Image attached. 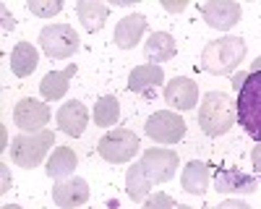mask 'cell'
<instances>
[{"label":"cell","mask_w":261,"mask_h":209,"mask_svg":"<svg viewBox=\"0 0 261 209\" xmlns=\"http://www.w3.org/2000/svg\"><path fill=\"white\" fill-rule=\"evenodd\" d=\"M144 209H175V201H172L165 191H157V194H149L146 196Z\"/></svg>","instance_id":"26"},{"label":"cell","mask_w":261,"mask_h":209,"mask_svg":"<svg viewBox=\"0 0 261 209\" xmlns=\"http://www.w3.org/2000/svg\"><path fill=\"white\" fill-rule=\"evenodd\" d=\"M251 160H253V167H256V173H261V141H256L253 152H251Z\"/></svg>","instance_id":"28"},{"label":"cell","mask_w":261,"mask_h":209,"mask_svg":"<svg viewBox=\"0 0 261 209\" xmlns=\"http://www.w3.org/2000/svg\"><path fill=\"white\" fill-rule=\"evenodd\" d=\"M258 175H261V173H258Z\"/></svg>","instance_id":"35"},{"label":"cell","mask_w":261,"mask_h":209,"mask_svg":"<svg viewBox=\"0 0 261 209\" xmlns=\"http://www.w3.org/2000/svg\"><path fill=\"white\" fill-rule=\"evenodd\" d=\"M97 152L102 160L113 162V165H123L128 160H134L139 152V136L128 128H115L107 131L99 141H97Z\"/></svg>","instance_id":"6"},{"label":"cell","mask_w":261,"mask_h":209,"mask_svg":"<svg viewBox=\"0 0 261 209\" xmlns=\"http://www.w3.org/2000/svg\"><path fill=\"white\" fill-rule=\"evenodd\" d=\"M144 131L157 144H178L186 136V120L175 110H157L149 115Z\"/></svg>","instance_id":"7"},{"label":"cell","mask_w":261,"mask_h":209,"mask_svg":"<svg viewBox=\"0 0 261 209\" xmlns=\"http://www.w3.org/2000/svg\"><path fill=\"white\" fill-rule=\"evenodd\" d=\"M13 123H16L24 134L45 131V125L50 123V108H47L42 99L24 97V99H18L16 108H13Z\"/></svg>","instance_id":"9"},{"label":"cell","mask_w":261,"mask_h":209,"mask_svg":"<svg viewBox=\"0 0 261 209\" xmlns=\"http://www.w3.org/2000/svg\"><path fill=\"white\" fill-rule=\"evenodd\" d=\"M55 120H58V128H60L65 136L79 139V136L86 131V125H89V113H86L84 102L68 99V102L60 104V110H58Z\"/></svg>","instance_id":"14"},{"label":"cell","mask_w":261,"mask_h":209,"mask_svg":"<svg viewBox=\"0 0 261 209\" xmlns=\"http://www.w3.org/2000/svg\"><path fill=\"white\" fill-rule=\"evenodd\" d=\"M53 201L60 209H76V206L89 201V183H86L84 178H79V175L58 180L53 186Z\"/></svg>","instance_id":"13"},{"label":"cell","mask_w":261,"mask_h":209,"mask_svg":"<svg viewBox=\"0 0 261 209\" xmlns=\"http://www.w3.org/2000/svg\"><path fill=\"white\" fill-rule=\"evenodd\" d=\"M39 47L50 60H65L79 53L81 42L71 24H47L39 32Z\"/></svg>","instance_id":"5"},{"label":"cell","mask_w":261,"mask_h":209,"mask_svg":"<svg viewBox=\"0 0 261 209\" xmlns=\"http://www.w3.org/2000/svg\"><path fill=\"white\" fill-rule=\"evenodd\" d=\"M246 76H248V73H235V76H232V89H235V92H238V89L243 87V81H246Z\"/></svg>","instance_id":"30"},{"label":"cell","mask_w":261,"mask_h":209,"mask_svg":"<svg viewBox=\"0 0 261 209\" xmlns=\"http://www.w3.org/2000/svg\"><path fill=\"white\" fill-rule=\"evenodd\" d=\"M125 191H128V196L134 201H146V196L151 191V180L146 178L141 162L128 167V173H125Z\"/></svg>","instance_id":"23"},{"label":"cell","mask_w":261,"mask_h":209,"mask_svg":"<svg viewBox=\"0 0 261 209\" xmlns=\"http://www.w3.org/2000/svg\"><path fill=\"white\" fill-rule=\"evenodd\" d=\"M165 8H167V11H172V13H178V11H183V8H186V0H178V3H165Z\"/></svg>","instance_id":"31"},{"label":"cell","mask_w":261,"mask_h":209,"mask_svg":"<svg viewBox=\"0 0 261 209\" xmlns=\"http://www.w3.org/2000/svg\"><path fill=\"white\" fill-rule=\"evenodd\" d=\"M209 180H212V170H209L206 162L191 160V162L183 167V175H180L183 191H188V194H193V196H201L206 188H209Z\"/></svg>","instance_id":"18"},{"label":"cell","mask_w":261,"mask_h":209,"mask_svg":"<svg viewBox=\"0 0 261 209\" xmlns=\"http://www.w3.org/2000/svg\"><path fill=\"white\" fill-rule=\"evenodd\" d=\"M235 110H238V123L243 125V131L261 141V71L246 76L243 87L238 89L235 99Z\"/></svg>","instance_id":"3"},{"label":"cell","mask_w":261,"mask_h":209,"mask_svg":"<svg viewBox=\"0 0 261 209\" xmlns=\"http://www.w3.org/2000/svg\"><path fill=\"white\" fill-rule=\"evenodd\" d=\"M214 209H253V206H248V204L241 201V199H227V201H220Z\"/></svg>","instance_id":"27"},{"label":"cell","mask_w":261,"mask_h":209,"mask_svg":"<svg viewBox=\"0 0 261 209\" xmlns=\"http://www.w3.org/2000/svg\"><path fill=\"white\" fill-rule=\"evenodd\" d=\"M76 71H79L76 63H68V68H65V71H50L45 79H42V84H39L42 97H45L47 102H55V99L65 97V92H68V87H71L68 81H71V76H76Z\"/></svg>","instance_id":"19"},{"label":"cell","mask_w":261,"mask_h":209,"mask_svg":"<svg viewBox=\"0 0 261 209\" xmlns=\"http://www.w3.org/2000/svg\"><path fill=\"white\" fill-rule=\"evenodd\" d=\"M118 118H120V102H118V97H113V94L99 97L97 104H94V123L102 125V128H110V125L118 123Z\"/></svg>","instance_id":"24"},{"label":"cell","mask_w":261,"mask_h":209,"mask_svg":"<svg viewBox=\"0 0 261 209\" xmlns=\"http://www.w3.org/2000/svg\"><path fill=\"white\" fill-rule=\"evenodd\" d=\"M76 152L71 149V146H55L50 160H47V167L45 173L55 180H65V178H73V170H76Z\"/></svg>","instance_id":"20"},{"label":"cell","mask_w":261,"mask_h":209,"mask_svg":"<svg viewBox=\"0 0 261 209\" xmlns=\"http://www.w3.org/2000/svg\"><path fill=\"white\" fill-rule=\"evenodd\" d=\"M13 27H16V24H13V16H8V11L3 8V29H6V32H13Z\"/></svg>","instance_id":"29"},{"label":"cell","mask_w":261,"mask_h":209,"mask_svg":"<svg viewBox=\"0 0 261 209\" xmlns=\"http://www.w3.org/2000/svg\"><path fill=\"white\" fill-rule=\"evenodd\" d=\"M144 32H146V16L144 13H130V16L118 21L113 42L120 50H130V47H136V42L144 37Z\"/></svg>","instance_id":"15"},{"label":"cell","mask_w":261,"mask_h":209,"mask_svg":"<svg viewBox=\"0 0 261 209\" xmlns=\"http://www.w3.org/2000/svg\"><path fill=\"white\" fill-rule=\"evenodd\" d=\"M39 66V53L32 42H18V45L11 50V71L24 79V76H32Z\"/></svg>","instance_id":"21"},{"label":"cell","mask_w":261,"mask_h":209,"mask_svg":"<svg viewBox=\"0 0 261 209\" xmlns=\"http://www.w3.org/2000/svg\"><path fill=\"white\" fill-rule=\"evenodd\" d=\"M201 16L204 21L212 27V29H220V32H227L232 29L238 21H241L243 11L235 0H209V3L201 6Z\"/></svg>","instance_id":"11"},{"label":"cell","mask_w":261,"mask_h":209,"mask_svg":"<svg viewBox=\"0 0 261 209\" xmlns=\"http://www.w3.org/2000/svg\"><path fill=\"white\" fill-rule=\"evenodd\" d=\"M165 102L175 113L193 110L199 104V87H196V81L188 76H175L170 84H165Z\"/></svg>","instance_id":"10"},{"label":"cell","mask_w":261,"mask_h":209,"mask_svg":"<svg viewBox=\"0 0 261 209\" xmlns=\"http://www.w3.org/2000/svg\"><path fill=\"white\" fill-rule=\"evenodd\" d=\"M76 13H79L81 27H84L86 32H92V34H94V32H99V29L105 27L110 8H107L105 3H99V0H79Z\"/></svg>","instance_id":"22"},{"label":"cell","mask_w":261,"mask_h":209,"mask_svg":"<svg viewBox=\"0 0 261 209\" xmlns=\"http://www.w3.org/2000/svg\"><path fill=\"white\" fill-rule=\"evenodd\" d=\"M0 209H21V206H18V204H3Z\"/></svg>","instance_id":"33"},{"label":"cell","mask_w":261,"mask_h":209,"mask_svg":"<svg viewBox=\"0 0 261 209\" xmlns=\"http://www.w3.org/2000/svg\"><path fill=\"white\" fill-rule=\"evenodd\" d=\"M55 144V134L50 128L45 131H37V134H18L13 141H11V160L18 165V167H39L45 154L50 152V146Z\"/></svg>","instance_id":"4"},{"label":"cell","mask_w":261,"mask_h":209,"mask_svg":"<svg viewBox=\"0 0 261 209\" xmlns=\"http://www.w3.org/2000/svg\"><path fill=\"white\" fill-rule=\"evenodd\" d=\"M258 71H261V55H258V58L251 63V73H258Z\"/></svg>","instance_id":"32"},{"label":"cell","mask_w":261,"mask_h":209,"mask_svg":"<svg viewBox=\"0 0 261 209\" xmlns=\"http://www.w3.org/2000/svg\"><path fill=\"white\" fill-rule=\"evenodd\" d=\"M246 50L248 47L241 37L227 34L220 39H212L201 50V68L214 76H230L246 60Z\"/></svg>","instance_id":"1"},{"label":"cell","mask_w":261,"mask_h":209,"mask_svg":"<svg viewBox=\"0 0 261 209\" xmlns=\"http://www.w3.org/2000/svg\"><path fill=\"white\" fill-rule=\"evenodd\" d=\"M175 53H178V42L172 39V34H167V32L149 34L146 45H144V55H146V60L151 63V66H160V63L175 58Z\"/></svg>","instance_id":"17"},{"label":"cell","mask_w":261,"mask_h":209,"mask_svg":"<svg viewBox=\"0 0 261 209\" xmlns=\"http://www.w3.org/2000/svg\"><path fill=\"white\" fill-rule=\"evenodd\" d=\"M139 162L144 167L146 178L151 180V186L154 183H167L172 175L178 173V152L165 149V146H151V149H146Z\"/></svg>","instance_id":"8"},{"label":"cell","mask_w":261,"mask_h":209,"mask_svg":"<svg viewBox=\"0 0 261 209\" xmlns=\"http://www.w3.org/2000/svg\"><path fill=\"white\" fill-rule=\"evenodd\" d=\"M29 11L39 18H53L63 11V0H29Z\"/></svg>","instance_id":"25"},{"label":"cell","mask_w":261,"mask_h":209,"mask_svg":"<svg viewBox=\"0 0 261 209\" xmlns=\"http://www.w3.org/2000/svg\"><path fill=\"white\" fill-rule=\"evenodd\" d=\"M238 120V110L230 94L225 92H206L199 104V125L206 136L227 134Z\"/></svg>","instance_id":"2"},{"label":"cell","mask_w":261,"mask_h":209,"mask_svg":"<svg viewBox=\"0 0 261 209\" xmlns=\"http://www.w3.org/2000/svg\"><path fill=\"white\" fill-rule=\"evenodd\" d=\"M165 84V71L162 66H151V63H144V66H136L128 73V89L139 92V94H149L154 87Z\"/></svg>","instance_id":"16"},{"label":"cell","mask_w":261,"mask_h":209,"mask_svg":"<svg viewBox=\"0 0 261 209\" xmlns=\"http://www.w3.org/2000/svg\"><path fill=\"white\" fill-rule=\"evenodd\" d=\"M175 209H191V206H186V204H178V206H175Z\"/></svg>","instance_id":"34"},{"label":"cell","mask_w":261,"mask_h":209,"mask_svg":"<svg viewBox=\"0 0 261 209\" xmlns=\"http://www.w3.org/2000/svg\"><path fill=\"white\" fill-rule=\"evenodd\" d=\"M214 188L220 194H241V196H248V194H253L256 188H258V178L235 170V167H217V173H214Z\"/></svg>","instance_id":"12"}]
</instances>
